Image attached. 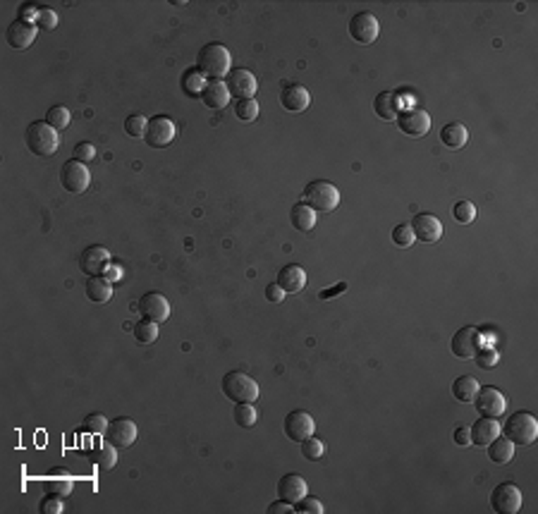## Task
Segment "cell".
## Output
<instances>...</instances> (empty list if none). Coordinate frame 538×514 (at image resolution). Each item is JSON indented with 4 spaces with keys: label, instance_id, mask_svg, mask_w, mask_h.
<instances>
[{
    "label": "cell",
    "instance_id": "4dcf8cb0",
    "mask_svg": "<svg viewBox=\"0 0 538 514\" xmlns=\"http://www.w3.org/2000/svg\"><path fill=\"white\" fill-rule=\"evenodd\" d=\"M478 388H481V385L476 383V378L459 376V378H455V383H452V397L457 402H473Z\"/></svg>",
    "mask_w": 538,
    "mask_h": 514
},
{
    "label": "cell",
    "instance_id": "bcb514c9",
    "mask_svg": "<svg viewBox=\"0 0 538 514\" xmlns=\"http://www.w3.org/2000/svg\"><path fill=\"white\" fill-rule=\"evenodd\" d=\"M203 86H206V81L201 79V72L199 74H194V72H189L184 77V89H187V93H191V96H201V91H203Z\"/></svg>",
    "mask_w": 538,
    "mask_h": 514
},
{
    "label": "cell",
    "instance_id": "8fae6325",
    "mask_svg": "<svg viewBox=\"0 0 538 514\" xmlns=\"http://www.w3.org/2000/svg\"><path fill=\"white\" fill-rule=\"evenodd\" d=\"M450 347H452V354L457 359H473L478 354V349H481V330L473 328V325H466V328L455 332Z\"/></svg>",
    "mask_w": 538,
    "mask_h": 514
},
{
    "label": "cell",
    "instance_id": "d4e9b609",
    "mask_svg": "<svg viewBox=\"0 0 538 514\" xmlns=\"http://www.w3.org/2000/svg\"><path fill=\"white\" fill-rule=\"evenodd\" d=\"M441 142L450 151H459L469 142V130H466V125H462V122H450V125L443 127Z\"/></svg>",
    "mask_w": 538,
    "mask_h": 514
},
{
    "label": "cell",
    "instance_id": "7402d4cb",
    "mask_svg": "<svg viewBox=\"0 0 538 514\" xmlns=\"http://www.w3.org/2000/svg\"><path fill=\"white\" fill-rule=\"evenodd\" d=\"M469 435L476 447H486L490 440H495V438L500 435V421L493 417H481L469 428Z\"/></svg>",
    "mask_w": 538,
    "mask_h": 514
},
{
    "label": "cell",
    "instance_id": "1f68e13d",
    "mask_svg": "<svg viewBox=\"0 0 538 514\" xmlns=\"http://www.w3.org/2000/svg\"><path fill=\"white\" fill-rule=\"evenodd\" d=\"M232 419H235L239 428H251L259 421V412L254 409V402H237L232 407Z\"/></svg>",
    "mask_w": 538,
    "mask_h": 514
},
{
    "label": "cell",
    "instance_id": "ffe728a7",
    "mask_svg": "<svg viewBox=\"0 0 538 514\" xmlns=\"http://www.w3.org/2000/svg\"><path fill=\"white\" fill-rule=\"evenodd\" d=\"M280 103L290 113H302V110L311 106V93L302 84H285L283 91H280Z\"/></svg>",
    "mask_w": 538,
    "mask_h": 514
},
{
    "label": "cell",
    "instance_id": "8992f818",
    "mask_svg": "<svg viewBox=\"0 0 538 514\" xmlns=\"http://www.w3.org/2000/svg\"><path fill=\"white\" fill-rule=\"evenodd\" d=\"M490 507L498 514H517L522 510V490L514 483H500L490 493Z\"/></svg>",
    "mask_w": 538,
    "mask_h": 514
},
{
    "label": "cell",
    "instance_id": "30bf717a",
    "mask_svg": "<svg viewBox=\"0 0 538 514\" xmlns=\"http://www.w3.org/2000/svg\"><path fill=\"white\" fill-rule=\"evenodd\" d=\"M105 440L110 442L115 449H127L137 442V435H139V428L132 419H115L113 424H108V431H105Z\"/></svg>",
    "mask_w": 538,
    "mask_h": 514
},
{
    "label": "cell",
    "instance_id": "9c48e42d",
    "mask_svg": "<svg viewBox=\"0 0 538 514\" xmlns=\"http://www.w3.org/2000/svg\"><path fill=\"white\" fill-rule=\"evenodd\" d=\"M473 405H476V412H481V417L500 419L502 414H505L507 400L498 388L486 385V388H478L476 397H473Z\"/></svg>",
    "mask_w": 538,
    "mask_h": 514
},
{
    "label": "cell",
    "instance_id": "7c38bea8",
    "mask_svg": "<svg viewBox=\"0 0 538 514\" xmlns=\"http://www.w3.org/2000/svg\"><path fill=\"white\" fill-rule=\"evenodd\" d=\"M378 32H381V25H378L376 15L371 13H356L349 20V36L361 46L373 43L378 39Z\"/></svg>",
    "mask_w": 538,
    "mask_h": 514
},
{
    "label": "cell",
    "instance_id": "6da1fadb",
    "mask_svg": "<svg viewBox=\"0 0 538 514\" xmlns=\"http://www.w3.org/2000/svg\"><path fill=\"white\" fill-rule=\"evenodd\" d=\"M196 67L203 77L208 79H223L232 72V55L223 43H208L199 50Z\"/></svg>",
    "mask_w": 538,
    "mask_h": 514
},
{
    "label": "cell",
    "instance_id": "5bb4252c",
    "mask_svg": "<svg viewBox=\"0 0 538 514\" xmlns=\"http://www.w3.org/2000/svg\"><path fill=\"white\" fill-rule=\"evenodd\" d=\"M316 431V424L311 419V414L304 412V409H295L285 417V435L295 442H302L307 438H311Z\"/></svg>",
    "mask_w": 538,
    "mask_h": 514
},
{
    "label": "cell",
    "instance_id": "60d3db41",
    "mask_svg": "<svg viewBox=\"0 0 538 514\" xmlns=\"http://www.w3.org/2000/svg\"><path fill=\"white\" fill-rule=\"evenodd\" d=\"M146 127H149V120L144 118V115H130V118L125 120V132L130 134V137H144L146 134Z\"/></svg>",
    "mask_w": 538,
    "mask_h": 514
},
{
    "label": "cell",
    "instance_id": "44dd1931",
    "mask_svg": "<svg viewBox=\"0 0 538 514\" xmlns=\"http://www.w3.org/2000/svg\"><path fill=\"white\" fill-rule=\"evenodd\" d=\"M201 101L206 108L220 110L230 103V89H227V84L223 79H208L201 91Z\"/></svg>",
    "mask_w": 538,
    "mask_h": 514
},
{
    "label": "cell",
    "instance_id": "d590c367",
    "mask_svg": "<svg viewBox=\"0 0 538 514\" xmlns=\"http://www.w3.org/2000/svg\"><path fill=\"white\" fill-rule=\"evenodd\" d=\"M81 431L89 435H103L105 431H108V421H105L103 414L93 412V414H86L84 424H81Z\"/></svg>",
    "mask_w": 538,
    "mask_h": 514
},
{
    "label": "cell",
    "instance_id": "484cf974",
    "mask_svg": "<svg viewBox=\"0 0 538 514\" xmlns=\"http://www.w3.org/2000/svg\"><path fill=\"white\" fill-rule=\"evenodd\" d=\"M84 292L93 304H105L110 297H113V283H108L103 276H91L86 280Z\"/></svg>",
    "mask_w": 538,
    "mask_h": 514
},
{
    "label": "cell",
    "instance_id": "74e56055",
    "mask_svg": "<svg viewBox=\"0 0 538 514\" xmlns=\"http://www.w3.org/2000/svg\"><path fill=\"white\" fill-rule=\"evenodd\" d=\"M452 215H455V220H457V223L469 225V223H473V218H476V206H473L471 201H466V198H462V201L455 203Z\"/></svg>",
    "mask_w": 538,
    "mask_h": 514
},
{
    "label": "cell",
    "instance_id": "e575fe53",
    "mask_svg": "<svg viewBox=\"0 0 538 514\" xmlns=\"http://www.w3.org/2000/svg\"><path fill=\"white\" fill-rule=\"evenodd\" d=\"M46 122L53 127V130H65L69 125V110L65 106H51L48 113H46Z\"/></svg>",
    "mask_w": 538,
    "mask_h": 514
},
{
    "label": "cell",
    "instance_id": "4fadbf2b",
    "mask_svg": "<svg viewBox=\"0 0 538 514\" xmlns=\"http://www.w3.org/2000/svg\"><path fill=\"white\" fill-rule=\"evenodd\" d=\"M397 127L407 137H424L431 132V115L424 108H409L397 115Z\"/></svg>",
    "mask_w": 538,
    "mask_h": 514
},
{
    "label": "cell",
    "instance_id": "f35d334b",
    "mask_svg": "<svg viewBox=\"0 0 538 514\" xmlns=\"http://www.w3.org/2000/svg\"><path fill=\"white\" fill-rule=\"evenodd\" d=\"M300 445H302V457L309 459V461L321 459V457H323V452H325V445L318 440V438H314V435L307 438V440H302Z\"/></svg>",
    "mask_w": 538,
    "mask_h": 514
},
{
    "label": "cell",
    "instance_id": "c3c4849f",
    "mask_svg": "<svg viewBox=\"0 0 538 514\" xmlns=\"http://www.w3.org/2000/svg\"><path fill=\"white\" fill-rule=\"evenodd\" d=\"M295 510V505L292 502H288V500H278V502H271V507H268V514H288V512H292Z\"/></svg>",
    "mask_w": 538,
    "mask_h": 514
},
{
    "label": "cell",
    "instance_id": "816d5d0a",
    "mask_svg": "<svg viewBox=\"0 0 538 514\" xmlns=\"http://www.w3.org/2000/svg\"><path fill=\"white\" fill-rule=\"evenodd\" d=\"M36 15H39V8H36V5H22V10H20V20H25V22H34V20H36Z\"/></svg>",
    "mask_w": 538,
    "mask_h": 514
},
{
    "label": "cell",
    "instance_id": "2e32d148",
    "mask_svg": "<svg viewBox=\"0 0 538 514\" xmlns=\"http://www.w3.org/2000/svg\"><path fill=\"white\" fill-rule=\"evenodd\" d=\"M409 227H412V232H414V239H419V242H424V244L438 242V239H443V232H445L441 220L431 213H419Z\"/></svg>",
    "mask_w": 538,
    "mask_h": 514
},
{
    "label": "cell",
    "instance_id": "83f0119b",
    "mask_svg": "<svg viewBox=\"0 0 538 514\" xmlns=\"http://www.w3.org/2000/svg\"><path fill=\"white\" fill-rule=\"evenodd\" d=\"M488 459L493 464H507L512 457H514V442L507 440L505 435H498L495 440L488 442Z\"/></svg>",
    "mask_w": 538,
    "mask_h": 514
},
{
    "label": "cell",
    "instance_id": "3957f363",
    "mask_svg": "<svg viewBox=\"0 0 538 514\" xmlns=\"http://www.w3.org/2000/svg\"><path fill=\"white\" fill-rule=\"evenodd\" d=\"M502 433L514 445H531L538 438V421L531 412H514L512 417H507L505 426H502Z\"/></svg>",
    "mask_w": 538,
    "mask_h": 514
},
{
    "label": "cell",
    "instance_id": "f6af8a7d",
    "mask_svg": "<svg viewBox=\"0 0 538 514\" xmlns=\"http://www.w3.org/2000/svg\"><path fill=\"white\" fill-rule=\"evenodd\" d=\"M93 158H96V146H93L91 142H79L77 146H74V161L89 163Z\"/></svg>",
    "mask_w": 538,
    "mask_h": 514
},
{
    "label": "cell",
    "instance_id": "f5cc1de1",
    "mask_svg": "<svg viewBox=\"0 0 538 514\" xmlns=\"http://www.w3.org/2000/svg\"><path fill=\"white\" fill-rule=\"evenodd\" d=\"M103 278L108 280V283H118V280H122V271L118 266H108L105 268V273H103Z\"/></svg>",
    "mask_w": 538,
    "mask_h": 514
},
{
    "label": "cell",
    "instance_id": "db71d44e",
    "mask_svg": "<svg viewBox=\"0 0 538 514\" xmlns=\"http://www.w3.org/2000/svg\"><path fill=\"white\" fill-rule=\"evenodd\" d=\"M344 290H347V285L340 283V285H335V288H332V290H321V292H318V297H321V299H332V297L340 295V292H344Z\"/></svg>",
    "mask_w": 538,
    "mask_h": 514
},
{
    "label": "cell",
    "instance_id": "7bdbcfd3",
    "mask_svg": "<svg viewBox=\"0 0 538 514\" xmlns=\"http://www.w3.org/2000/svg\"><path fill=\"white\" fill-rule=\"evenodd\" d=\"M295 512H300V514H323L325 510H323V505H321V500L307 498V495H304L300 502H295Z\"/></svg>",
    "mask_w": 538,
    "mask_h": 514
},
{
    "label": "cell",
    "instance_id": "f546056e",
    "mask_svg": "<svg viewBox=\"0 0 538 514\" xmlns=\"http://www.w3.org/2000/svg\"><path fill=\"white\" fill-rule=\"evenodd\" d=\"M91 461L101 471L115 469V464H118V449L110 445V442H105V445H103V442H98V445L93 447V452H91Z\"/></svg>",
    "mask_w": 538,
    "mask_h": 514
},
{
    "label": "cell",
    "instance_id": "603a6c76",
    "mask_svg": "<svg viewBox=\"0 0 538 514\" xmlns=\"http://www.w3.org/2000/svg\"><path fill=\"white\" fill-rule=\"evenodd\" d=\"M307 481H304V476L300 474H285L283 478L278 481V495L280 500H288V502H300L304 495H307Z\"/></svg>",
    "mask_w": 538,
    "mask_h": 514
},
{
    "label": "cell",
    "instance_id": "8d00e7d4",
    "mask_svg": "<svg viewBox=\"0 0 538 514\" xmlns=\"http://www.w3.org/2000/svg\"><path fill=\"white\" fill-rule=\"evenodd\" d=\"M58 22H60V15H58L53 8H48V5H43V8H39V15H36V20H34V25L39 29H43V32H53V29L58 27Z\"/></svg>",
    "mask_w": 538,
    "mask_h": 514
},
{
    "label": "cell",
    "instance_id": "e0dca14e",
    "mask_svg": "<svg viewBox=\"0 0 538 514\" xmlns=\"http://www.w3.org/2000/svg\"><path fill=\"white\" fill-rule=\"evenodd\" d=\"M110 266V254L105 247H98V244H91L79 254V268L86 273V276H103L105 268Z\"/></svg>",
    "mask_w": 538,
    "mask_h": 514
},
{
    "label": "cell",
    "instance_id": "d6a6232c",
    "mask_svg": "<svg viewBox=\"0 0 538 514\" xmlns=\"http://www.w3.org/2000/svg\"><path fill=\"white\" fill-rule=\"evenodd\" d=\"M134 337H137V342L142 344H151L158 340V323H154V320L149 318H142L137 325H134Z\"/></svg>",
    "mask_w": 538,
    "mask_h": 514
},
{
    "label": "cell",
    "instance_id": "b9f144b4",
    "mask_svg": "<svg viewBox=\"0 0 538 514\" xmlns=\"http://www.w3.org/2000/svg\"><path fill=\"white\" fill-rule=\"evenodd\" d=\"M43 514H62L65 505H62V495L58 493H48L43 500H41V507H39Z\"/></svg>",
    "mask_w": 538,
    "mask_h": 514
},
{
    "label": "cell",
    "instance_id": "ac0fdd59",
    "mask_svg": "<svg viewBox=\"0 0 538 514\" xmlns=\"http://www.w3.org/2000/svg\"><path fill=\"white\" fill-rule=\"evenodd\" d=\"M139 313L144 318L154 320V323H163L170 316V304H168L166 297L161 292H146V295L139 299Z\"/></svg>",
    "mask_w": 538,
    "mask_h": 514
},
{
    "label": "cell",
    "instance_id": "7a4b0ae2",
    "mask_svg": "<svg viewBox=\"0 0 538 514\" xmlns=\"http://www.w3.org/2000/svg\"><path fill=\"white\" fill-rule=\"evenodd\" d=\"M25 142H27V149L32 151L34 156L48 158V156H53L58 149H60V134H58V130H53L48 122L39 120L27 127Z\"/></svg>",
    "mask_w": 538,
    "mask_h": 514
},
{
    "label": "cell",
    "instance_id": "cb8c5ba5",
    "mask_svg": "<svg viewBox=\"0 0 538 514\" xmlns=\"http://www.w3.org/2000/svg\"><path fill=\"white\" fill-rule=\"evenodd\" d=\"M278 285L288 292V295H297V292H302L304 285H307V271L297 264L285 266L283 271L278 273Z\"/></svg>",
    "mask_w": 538,
    "mask_h": 514
},
{
    "label": "cell",
    "instance_id": "d6986e66",
    "mask_svg": "<svg viewBox=\"0 0 538 514\" xmlns=\"http://www.w3.org/2000/svg\"><path fill=\"white\" fill-rule=\"evenodd\" d=\"M227 89H230V96H235L237 101L239 98H254L256 93V77L249 72V69H232L230 74H227Z\"/></svg>",
    "mask_w": 538,
    "mask_h": 514
},
{
    "label": "cell",
    "instance_id": "9a60e30c",
    "mask_svg": "<svg viewBox=\"0 0 538 514\" xmlns=\"http://www.w3.org/2000/svg\"><path fill=\"white\" fill-rule=\"evenodd\" d=\"M39 34V27L34 22H25V20H15L13 25L5 29V41H8L10 48L15 50H27L29 46L34 43Z\"/></svg>",
    "mask_w": 538,
    "mask_h": 514
},
{
    "label": "cell",
    "instance_id": "5b68a950",
    "mask_svg": "<svg viewBox=\"0 0 538 514\" xmlns=\"http://www.w3.org/2000/svg\"><path fill=\"white\" fill-rule=\"evenodd\" d=\"M223 393L232 402H254L259 397V385L242 371H230L223 376Z\"/></svg>",
    "mask_w": 538,
    "mask_h": 514
},
{
    "label": "cell",
    "instance_id": "ba28073f",
    "mask_svg": "<svg viewBox=\"0 0 538 514\" xmlns=\"http://www.w3.org/2000/svg\"><path fill=\"white\" fill-rule=\"evenodd\" d=\"M175 137H177V125L166 118V115H158V118L149 120V127H146V144L154 146V149H163V146L173 144Z\"/></svg>",
    "mask_w": 538,
    "mask_h": 514
},
{
    "label": "cell",
    "instance_id": "ee69618b",
    "mask_svg": "<svg viewBox=\"0 0 538 514\" xmlns=\"http://www.w3.org/2000/svg\"><path fill=\"white\" fill-rule=\"evenodd\" d=\"M476 359V364L481 366V369H495L500 361V354L495 352V349H478V354L473 356Z\"/></svg>",
    "mask_w": 538,
    "mask_h": 514
},
{
    "label": "cell",
    "instance_id": "836d02e7",
    "mask_svg": "<svg viewBox=\"0 0 538 514\" xmlns=\"http://www.w3.org/2000/svg\"><path fill=\"white\" fill-rule=\"evenodd\" d=\"M235 115L237 120L242 122H254L259 118V103H256L254 98H239L235 103Z\"/></svg>",
    "mask_w": 538,
    "mask_h": 514
},
{
    "label": "cell",
    "instance_id": "277c9868",
    "mask_svg": "<svg viewBox=\"0 0 538 514\" xmlns=\"http://www.w3.org/2000/svg\"><path fill=\"white\" fill-rule=\"evenodd\" d=\"M304 203L311 206L316 213H330L340 203V191L332 182L316 180V182H309L307 189H304Z\"/></svg>",
    "mask_w": 538,
    "mask_h": 514
},
{
    "label": "cell",
    "instance_id": "4316f807",
    "mask_svg": "<svg viewBox=\"0 0 538 514\" xmlns=\"http://www.w3.org/2000/svg\"><path fill=\"white\" fill-rule=\"evenodd\" d=\"M290 220H292V227L300 232H309L314 230L316 225V211L311 206H307V203H295V206L290 208Z\"/></svg>",
    "mask_w": 538,
    "mask_h": 514
},
{
    "label": "cell",
    "instance_id": "f1b7e54d",
    "mask_svg": "<svg viewBox=\"0 0 538 514\" xmlns=\"http://www.w3.org/2000/svg\"><path fill=\"white\" fill-rule=\"evenodd\" d=\"M395 98H397L395 91H381L376 96V101H373V110H376V115L381 120H397V115H400L397 113V108L400 106H397Z\"/></svg>",
    "mask_w": 538,
    "mask_h": 514
},
{
    "label": "cell",
    "instance_id": "ab89813d",
    "mask_svg": "<svg viewBox=\"0 0 538 514\" xmlns=\"http://www.w3.org/2000/svg\"><path fill=\"white\" fill-rule=\"evenodd\" d=\"M393 242H395V247L407 249V247H412L417 239H414L412 227H409L407 223H400V225H395V230H393Z\"/></svg>",
    "mask_w": 538,
    "mask_h": 514
},
{
    "label": "cell",
    "instance_id": "f907efd6",
    "mask_svg": "<svg viewBox=\"0 0 538 514\" xmlns=\"http://www.w3.org/2000/svg\"><path fill=\"white\" fill-rule=\"evenodd\" d=\"M51 490L53 493H58V495H69L72 493V481H67V478L65 481H55V483L51 481Z\"/></svg>",
    "mask_w": 538,
    "mask_h": 514
},
{
    "label": "cell",
    "instance_id": "681fc988",
    "mask_svg": "<svg viewBox=\"0 0 538 514\" xmlns=\"http://www.w3.org/2000/svg\"><path fill=\"white\" fill-rule=\"evenodd\" d=\"M455 442L462 445V447L471 442V435H469V428H466V426H459V428H455Z\"/></svg>",
    "mask_w": 538,
    "mask_h": 514
},
{
    "label": "cell",
    "instance_id": "52a82bcc",
    "mask_svg": "<svg viewBox=\"0 0 538 514\" xmlns=\"http://www.w3.org/2000/svg\"><path fill=\"white\" fill-rule=\"evenodd\" d=\"M89 182H91V175L84 163L72 158L60 168V184H62V189L69 191V194H81V191H86Z\"/></svg>",
    "mask_w": 538,
    "mask_h": 514
},
{
    "label": "cell",
    "instance_id": "7dc6e473",
    "mask_svg": "<svg viewBox=\"0 0 538 514\" xmlns=\"http://www.w3.org/2000/svg\"><path fill=\"white\" fill-rule=\"evenodd\" d=\"M285 297H288V292H285L283 288H280L278 283H273V285H268V288H266V299H268V302L280 304V302L285 299Z\"/></svg>",
    "mask_w": 538,
    "mask_h": 514
}]
</instances>
